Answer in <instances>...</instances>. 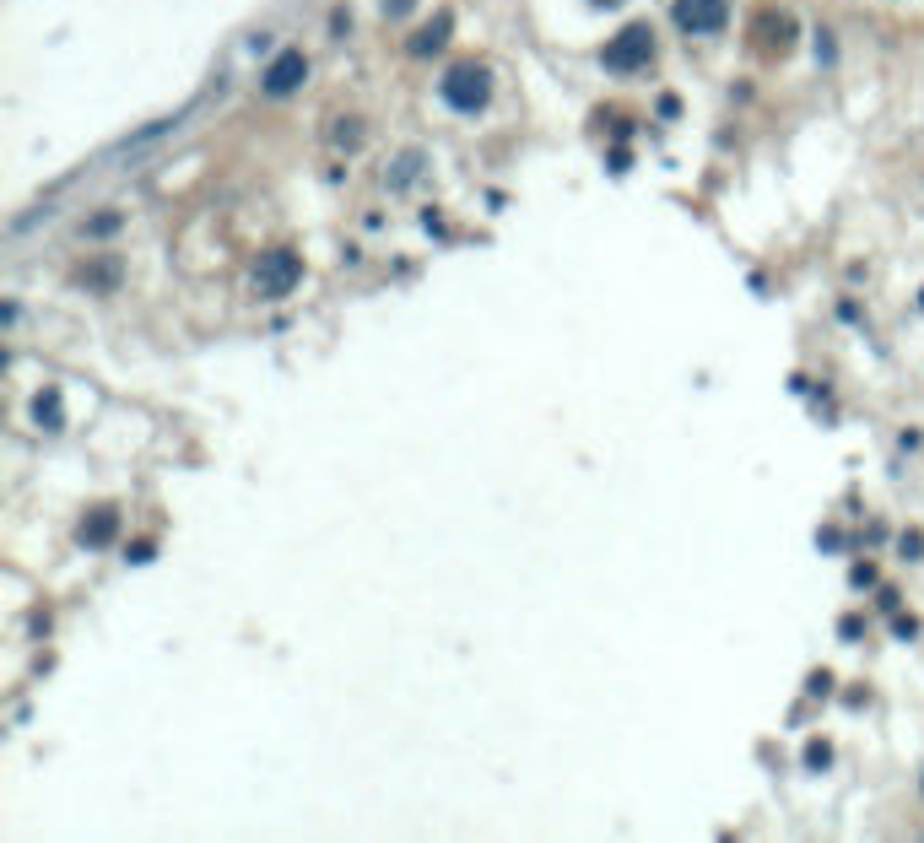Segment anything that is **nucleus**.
<instances>
[{"label": "nucleus", "instance_id": "obj_1", "mask_svg": "<svg viewBox=\"0 0 924 843\" xmlns=\"http://www.w3.org/2000/svg\"><path fill=\"white\" fill-rule=\"evenodd\" d=\"M444 103L449 109H460V114H476V109H487V98H492V76H487V65H476V60H465V65H454V71L444 76Z\"/></svg>", "mask_w": 924, "mask_h": 843}, {"label": "nucleus", "instance_id": "obj_2", "mask_svg": "<svg viewBox=\"0 0 924 843\" xmlns=\"http://www.w3.org/2000/svg\"><path fill=\"white\" fill-rule=\"evenodd\" d=\"M298 281H303V260L292 249H271V254H260V265H254V292H260V298H287Z\"/></svg>", "mask_w": 924, "mask_h": 843}, {"label": "nucleus", "instance_id": "obj_3", "mask_svg": "<svg viewBox=\"0 0 924 843\" xmlns=\"http://www.w3.org/2000/svg\"><path fill=\"white\" fill-rule=\"evenodd\" d=\"M654 60V28L649 22H633V28H622L606 44V65L611 71H638V65Z\"/></svg>", "mask_w": 924, "mask_h": 843}, {"label": "nucleus", "instance_id": "obj_4", "mask_svg": "<svg viewBox=\"0 0 924 843\" xmlns=\"http://www.w3.org/2000/svg\"><path fill=\"white\" fill-rule=\"evenodd\" d=\"M676 28L681 33H692V38H703V33H719L730 22V6L725 0H676Z\"/></svg>", "mask_w": 924, "mask_h": 843}, {"label": "nucleus", "instance_id": "obj_5", "mask_svg": "<svg viewBox=\"0 0 924 843\" xmlns=\"http://www.w3.org/2000/svg\"><path fill=\"white\" fill-rule=\"evenodd\" d=\"M303 76H308L303 49H281V55L271 60V71L260 76V87L271 92V98H287V92H298V87H303Z\"/></svg>", "mask_w": 924, "mask_h": 843}, {"label": "nucleus", "instance_id": "obj_6", "mask_svg": "<svg viewBox=\"0 0 924 843\" xmlns=\"http://www.w3.org/2000/svg\"><path fill=\"white\" fill-rule=\"evenodd\" d=\"M449 28H454V17H449V11H438V17L427 22L417 38H411V55H433V49H444L449 44Z\"/></svg>", "mask_w": 924, "mask_h": 843}, {"label": "nucleus", "instance_id": "obj_7", "mask_svg": "<svg viewBox=\"0 0 924 843\" xmlns=\"http://www.w3.org/2000/svg\"><path fill=\"white\" fill-rule=\"evenodd\" d=\"M114 530H119V514H114V508H98V514H92L87 525H82V541H87V546H109Z\"/></svg>", "mask_w": 924, "mask_h": 843}, {"label": "nucleus", "instance_id": "obj_8", "mask_svg": "<svg viewBox=\"0 0 924 843\" xmlns=\"http://www.w3.org/2000/svg\"><path fill=\"white\" fill-rule=\"evenodd\" d=\"M33 417L44 422L49 433H60V395H55V390H49V395H38V400H33Z\"/></svg>", "mask_w": 924, "mask_h": 843}, {"label": "nucleus", "instance_id": "obj_9", "mask_svg": "<svg viewBox=\"0 0 924 843\" xmlns=\"http://www.w3.org/2000/svg\"><path fill=\"white\" fill-rule=\"evenodd\" d=\"M417 163H422V152H406V157L395 163V173H390V184H395V190H400V184H411V179H417Z\"/></svg>", "mask_w": 924, "mask_h": 843}, {"label": "nucleus", "instance_id": "obj_10", "mask_svg": "<svg viewBox=\"0 0 924 843\" xmlns=\"http://www.w3.org/2000/svg\"><path fill=\"white\" fill-rule=\"evenodd\" d=\"M897 546H903V557H924V535L919 530H903V541H897Z\"/></svg>", "mask_w": 924, "mask_h": 843}, {"label": "nucleus", "instance_id": "obj_11", "mask_svg": "<svg viewBox=\"0 0 924 843\" xmlns=\"http://www.w3.org/2000/svg\"><path fill=\"white\" fill-rule=\"evenodd\" d=\"M357 136H363V130H357V119H341V130H336V146H357Z\"/></svg>", "mask_w": 924, "mask_h": 843}, {"label": "nucleus", "instance_id": "obj_12", "mask_svg": "<svg viewBox=\"0 0 924 843\" xmlns=\"http://www.w3.org/2000/svg\"><path fill=\"white\" fill-rule=\"evenodd\" d=\"M827 757H833V752H827V741H811V746H806V762H811V768H827Z\"/></svg>", "mask_w": 924, "mask_h": 843}, {"label": "nucleus", "instance_id": "obj_13", "mask_svg": "<svg viewBox=\"0 0 924 843\" xmlns=\"http://www.w3.org/2000/svg\"><path fill=\"white\" fill-rule=\"evenodd\" d=\"M411 6H417V0H384V17H406Z\"/></svg>", "mask_w": 924, "mask_h": 843}, {"label": "nucleus", "instance_id": "obj_14", "mask_svg": "<svg viewBox=\"0 0 924 843\" xmlns=\"http://www.w3.org/2000/svg\"><path fill=\"white\" fill-rule=\"evenodd\" d=\"M114 227H119V217H114V211H109V217H98V222H92V227H87V233H114Z\"/></svg>", "mask_w": 924, "mask_h": 843}, {"label": "nucleus", "instance_id": "obj_15", "mask_svg": "<svg viewBox=\"0 0 924 843\" xmlns=\"http://www.w3.org/2000/svg\"><path fill=\"white\" fill-rule=\"evenodd\" d=\"M130 562H152V541H136V546H130Z\"/></svg>", "mask_w": 924, "mask_h": 843}]
</instances>
